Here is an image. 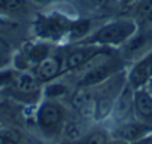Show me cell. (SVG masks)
Returning <instances> with one entry per match:
<instances>
[{"label": "cell", "instance_id": "cell-1", "mask_svg": "<svg viewBox=\"0 0 152 144\" xmlns=\"http://www.w3.org/2000/svg\"><path fill=\"white\" fill-rule=\"evenodd\" d=\"M134 30V25L131 22H115L104 28H102L97 36L96 42L100 43H119L124 39H127Z\"/></svg>", "mask_w": 152, "mask_h": 144}, {"label": "cell", "instance_id": "cell-2", "mask_svg": "<svg viewBox=\"0 0 152 144\" xmlns=\"http://www.w3.org/2000/svg\"><path fill=\"white\" fill-rule=\"evenodd\" d=\"M37 120L40 123L42 128H46V129H51L54 126H57L61 120V110L58 106L55 104H43L40 109H39V113H37Z\"/></svg>", "mask_w": 152, "mask_h": 144}, {"label": "cell", "instance_id": "cell-3", "mask_svg": "<svg viewBox=\"0 0 152 144\" xmlns=\"http://www.w3.org/2000/svg\"><path fill=\"white\" fill-rule=\"evenodd\" d=\"M151 75H152V55L134 67L130 76V82L133 86H140L151 77Z\"/></svg>", "mask_w": 152, "mask_h": 144}, {"label": "cell", "instance_id": "cell-4", "mask_svg": "<svg viewBox=\"0 0 152 144\" xmlns=\"http://www.w3.org/2000/svg\"><path fill=\"white\" fill-rule=\"evenodd\" d=\"M66 25L58 18H48L37 24V33L43 37H58L64 31Z\"/></svg>", "mask_w": 152, "mask_h": 144}, {"label": "cell", "instance_id": "cell-5", "mask_svg": "<svg viewBox=\"0 0 152 144\" xmlns=\"http://www.w3.org/2000/svg\"><path fill=\"white\" fill-rule=\"evenodd\" d=\"M60 71V62L55 58H48L43 59L40 62V65L37 67V76L40 80H51L52 77H55Z\"/></svg>", "mask_w": 152, "mask_h": 144}, {"label": "cell", "instance_id": "cell-6", "mask_svg": "<svg viewBox=\"0 0 152 144\" xmlns=\"http://www.w3.org/2000/svg\"><path fill=\"white\" fill-rule=\"evenodd\" d=\"M110 75V68L109 67H100V68H96L81 80V85L82 86H91V85H97L100 83L102 80H104L107 76Z\"/></svg>", "mask_w": 152, "mask_h": 144}, {"label": "cell", "instance_id": "cell-7", "mask_svg": "<svg viewBox=\"0 0 152 144\" xmlns=\"http://www.w3.org/2000/svg\"><path fill=\"white\" fill-rule=\"evenodd\" d=\"M93 55H94V52L90 51V49L75 51V52H72V54L67 56L66 67H67V68H76V67H79L81 64H84L85 61H88Z\"/></svg>", "mask_w": 152, "mask_h": 144}, {"label": "cell", "instance_id": "cell-8", "mask_svg": "<svg viewBox=\"0 0 152 144\" xmlns=\"http://www.w3.org/2000/svg\"><path fill=\"white\" fill-rule=\"evenodd\" d=\"M134 104H136V109H137V111L140 114H143V116H152V98L148 94H145V92L136 94Z\"/></svg>", "mask_w": 152, "mask_h": 144}, {"label": "cell", "instance_id": "cell-9", "mask_svg": "<svg viewBox=\"0 0 152 144\" xmlns=\"http://www.w3.org/2000/svg\"><path fill=\"white\" fill-rule=\"evenodd\" d=\"M143 132H145V128L142 125H127V126L121 128L119 135H121L122 140L133 141V140H137Z\"/></svg>", "mask_w": 152, "mask_h": 144}, {"label": "cell", "instance_id": "cell-10", "mask_svg": "<svg viewBox=\"0 0 152 144\" xmlns=\"http://www.w3.org/2000/svg\"><path fill=\"white\" fill-rule=\"evenodd\" d=\"M17 86H18V89H20L21 92H24V94H31L33 91H36L37 83H36V80H34L30 75H23V76H20V79H18V82H17Z\"/></svg>", "mask_w": 152, "mask_h": 144}, {"label": "cell", "instance_id": "cell-11", "mask_svg": "<svg viewBox=\"0 0 152 144\" xmlns=\"http://www.w3.org/2000/svg\"><path fill=\"white\" fill-rule=\"evenodd\" d=\"M20 132L12 128L0 129V144H18L20 143Z\"/></svg>", "mask_w": 152, "mask_h": 144}, {"label": "cell", "instance_id": "cell-12", "mask_svg": "<svg viewBox=\"0 0 152 144\" xmlns=\"http://www.w3.org/2000/svg\"><path fill=\"white\" fill-rule=\"evenodd\" d=\"M110 109H112V101L109 98L99 100L97 104H96V119L97 120H102L103 117H106L109 114Z\"/></svg>", "mask_w": 152, "mask_h": 144}, {"label": "cell", "instance_id": "cell-13", "mask_svg": "<svg viewBox=\"0 0 152 144\" xmlns=\"http://www.w3.org/2000/svg\"><path fill=\"white\" fill-rule=\"evenodd\" d=\"M48 55V46L45 45H36L28 51V56L33 61H43Z\"/></svg>", "mask_w": 152, "mask_h": 144}, {"label": "cell", "instance_id": "cell-14", "mask_svg": "<svg viewBox=\"0 0 152 144\" xmlns=\"http://www.w3.org/2000/svg\"><path fill=\"white\" fill-rule=\"evenodd\" d=\"M90 101H91V95L85 91H81L73 97V106L76 109H84L85 106H88Z\"/></svg>", "mask_w": 152, "mask_h": 144}, {"label": "cell", "instance_id": "cell-15", "mask_svg": "<svg viewBox=\"0 0 152 144\" xmlns=\"http://www.w3.org/2000/svg\"><path fill=\"white\" fill-rule=\"evenodd\" d=\"M23 5H24V0H0V9H6V11L20 9Z\"/></svg>", "mask_w": 152, "mask_h": 144}, {"label": "cell", "instance_id": "cell-16", "mask_svg": "<svg viewBox=\"0 0 152 144\" xmlns=\"http://www.w3.org/2000/svg\"><path fill=\"white\" fill-rule=\"evenodd\" d=\"M146 40H148V36H139V37H136V39H133L130 43H128V51H137V49H140L145 43H146Z\"/></svg>", "mask_w": 152, "mask_h": 144}, {"label": "cell", "instance_id": "cell-17", "mask_svg": "<svg viewBox=\"0 0 152 144\" xmlns=\"http://www.w3.org/2000/svg\"><path fill=\"white\" fill-rule=\"evenodd\" d=\"M66 86L63 85H52L46 89V95L48 97H60V95H64L66 94Z\"/></svg>", "mask_w": 152, "mask_h": 144}, {"label": "cell", "instance_id": "cell-18", "mask_svg": "<svg viewBox=\"0 0 152 144\" xmlns=\"http://www.w3.org/2000/svg\"><path fill=\"white\" fill-rule=\"evenodd\" d=\"M66 134H67V138L69 140H78L81 137V128L78 125L72 123V125L67 126V132Z\"/></svg>", "mask_w": 152, "mask_h": 144}, {"label": "cell", "instance_id": "cell-19", "mask_svg": "<svg viewBox=\"0 0 152 144\" xmlns=\"http://www.w3.org/2000/svg\"><path fill=\"white\" fill-rule=\"evenodd\" d=\"M82 144H106V138L103 134H93L87 140H84Z\"/></svg>", "mask_w": 152, "mask_h": 144}, {"label": "cell", "instance_id": "cell-20", "mask_svg": "<svg viewBox=\"0 0 152 144\" xmlns=\"http://www.w3.org/2000/svg\"><path fill=\"white\" fill-rule=\"evenodd\" d=\"M88 25H90V22H88V21L78 22V24H75V25L72 27V31H73V34H75V36H82L84 33H87Z\"/></svg>", "mask_w": 152, "mask_h": 144}, {"label": "cell", "instance_id": "cell-21", "mask_svg": "<svg viewBox=\"0 0 152 144\" xmlns=\"http://www.w3.org/2000/svg\"><path fill=\"white\" fill-rule=\"evenodd\" d=\"M137 11L142 15H149L152 12V0H142Z\"/></svg>", "mask_w": 152, "mask_h": 144}, {"label": "cell", "instance_id": "cell-22", "mask_svg": "<svg viewBox=\"0 0 152 144\" xmlns=\"http://www.w3.org/2000/svg\"><path fill=\"white\" fill-rule=\"evenodd\" d=\"M11 79H12V73H11V71H3V73H0V85L9 82Z\"/></svg>", "mask_w": 152, "mask_h": 144}, {"label": "cell", "instance_id": "cell-23", "mask_svg": "<svg viewBox=\"0 0 152 144\" xmlns=\"http://www.w3.org/2000/svg\"><path fill=\"white\" fill-rule=\"evenodd\" d=\"M91 2H94L96 5H99V6H104L109 0H91Z\"/></svg>", "mask_w": 152, "mask_h": 144}, {"label": "cell", "instance_id": "cell-24", "mask_svg": "<svg viewBox=\"0 0 152 144\" xmlns=\"http://www.w3.org/2000/svg\"><path fill=\"white\" fill-rule=\"evenodd\" d=\"M122 2H124V6H131L136 0H122Z\"/></svg>", "mask_w": 152, "mask_h": 144}, {"label": "cell", "instance_id": "cell-25", "mask_svg": "<svg viewBox=\"0 0 152 144\" xmlns=\"http://www.w3.org/2000/svg\"><path fill=\"white\" fill-rule=\"evenodd\" d=\"M133 144H146V141H137V143H133Z\"/></svg>", "mask_w": 152, "mask_h": 144}, {"label": "cell", "instance_id": "cell-26", "mask_svg": "<svg viewBox=\"0 0 152 144\" xmlns=\"http://www.w3.org/2000/svg\"><path fill=\"white\" fill-rule=\"evenodd\" d=\"M148 18H149V20H151V21H152V12H151V14H149V15H148Z\"/></svg>", "mask_w": 152, "mask_h": 144}, {"label": "cell", "instance_id": "cell-27", "mask_svg": "<svg viewBox=\"0 0 152 144\" xmlns=\"http://www.w3.org/2000/svg\"><path fill=\"white\" fill-rule=\"evenodd\" d=\"M63 144H70V143H63Z\"/></svg>", "mask_w": 152, "mask_h": 144}, {"label": "cell", "instance_id": "cell-28", "mask_svg": "<svg viewBox=\"0 0 152 144\" xmlns=\"http://www.w3.org/2000/svg\"><path fill=\"white\" fill-rule=\"evenodd\" d=\"M149 79H151V80H152V75H151V77H149Z\"/></svg>", "mask_w": 152, "mask_h": 144}, {"label": "cell", "instance_id": "cell-29", "mask_svg": "<svg viewBox=\"0 0 152 144\" xmlns=\"http://www.w3.org/2000/svg\"><path fill=\"white\" fill-rule=\"evenodd\" d=\"M113 144H116V143H113ZM118 144H119V143H118Z\"/></svg>", "mask_w": 152, "mask_h": 144}]
</instances>
